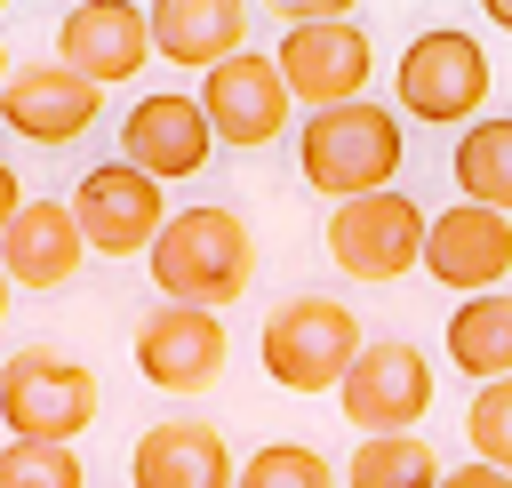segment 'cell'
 <instances>
[{
  "instance_id": "1",
  "label": "cell",
  "mask_w": 512,
  "mask_h": 488,
  "mask_svg": "<svg viewBox=\"0 0 512 488\" xmlns=\"http://www.w3.org/2000/svg\"><path fill=\"white\" fill-rule=\"evenodd\" d=\"M160 304H192V312H224L256 288V240L232 208L200 200V208H168V224L144 248Z\"/></svg>"
},
{
  "instance_id": "2",
  "label": "cell",
  "mask_w": 512,
  "mask_h": 488,
  "mask_svg": "<svg viewBox=\"0 0 512 488\" xmlns=\"http://www.w3.org/2000/svg\"><path fill=\"white\" fill-rule=\"evenodd\" d=\"M400 112H384L376 96L360 104H336V112H312L304 136H296V168L312 192L328 200H368V192H392L400 176Z\"/></svg>"
},
{
  "instance_id": "3",
  "label": "cell",
  "mask_w": 512,
  "mask_h": 488,
  "mask_svg": "<svg viewBox=\"0 0 512 488\" xmlns=\"http://www.w3.org/2000/svg\"><path fill=\"white\" fill-rule=\"evenodd\" d=\"M360 344H368V336H360V312H352L344 296H320V288L280 296V304L264 312V336H256L264 376H272L280 392H336Z\"/></svg>"
},
{
  "instance_id": "4",
  "label": "cell",
  "mask_w": 512,
  "mask_h": 488,
  "mask_svg": "<svg viewBox=\"0 0 512 488\" xmlns=\"http://www.w3.org/2000/svg\"><path fill=\"white\" fill-rule=\"evenodd\" d=\"M96 368L56 352V344H32V352H8L0 360V424L8 440H48V448H72L88 424H96Z\"/></svg>"
},
{
  "instance_id": "5",
  "label": "cell",
  "mask_w": 512,
  "mask_h": 488,
  "mask_svg": "<svg viewBox=\"0 0 512 488\" xmlns=\"http://www.w3.org/2000/svg\"><path fill=\"white\" fill-rule=\"evenodd\" d=\"M488 88H496L488 48H480L472 32H456V24L416 32V40L400 48V64H392L400 112H408V120H432V128H472L480 104H488Z\"/></svg>"
},
{
  "instance_id": "6",
  "label": "cell",
  "mask_w": 512,
  "mask_h": 488,
  "mask_svg": "<svg viewBox=\"0 0 512 488\" xmlns=\"http://www.w3.org/2000/svg\"><path fill=\"white\" fill-rule=\"evenodd\" d=\"M328 264L360 288H392L400 272L424 264V208L408 192H368V200H336L328 216Z\"/></svg>"
},
{
  "instance_id": "7",
  "label": "cell",
  "mask_w": 512,
  "mask_h": 488,
  "mask_svg": "<svg viewBox=\"0 0 512 488\" xmlns=\"http://www.w3.org/2000/svg\"><path fill=\"white\" fill-rule=\"evenodd\" d=\"M272 72L288 88V104H312V112H336V104H360L368 96V72H376V48L352 16H328V24H288L280 48H272Z\"/></svg>"
},
{
  "instance_id": "8",
  "label": "cell",
  "mask_w": 512,
  "mask_h": 488,
  "mask_svg": "<svg viewBox=\"0 0 512 488\" xmlns=\"http://www.w3.org/2000/svg\"><path fill=\"white\" fill-rule=\"evenodd\" d=\"M336 408L360 440H384V432H416V416L432 408V360L400 336L384 344H360L344 384H336Z\"/></svg>"
},
{
  "instance_id": "9",
  "label": "cell",
  "mask_w": 512,
  "mask_h": 488,
  "mask_svg": "<svg viewBox=\"0 0 512 488\" xmlns=\"http://www.w3.org/2000/svg\"><path fill=\"white\" fill-rule=\"evenodd\" d=\"M64 208L80 224V248H96V256H144L152 232L168 224V192L152 176H136L128 160H96Z\"/></svg>"
},
{
  "instance_id": "10",
  "label": "cell",
  "mask_w": 512,
  "mask_h": 488,
  "mask_svg": "<svg viewBox=\"0 0 512 488\" xmlns=\"http://www.w3.org/2000/svg\"><path fill=\"white\" fill-rule=\"evenodd\" d=\"M232 360L224 312H192V304H152L136 320V376L160 392H208Z\"/></svg>"
},
{
  "instance_id": "11",
  "label": "cell",
  "mask_w": 512,
  "mask_h": 488,
  "mask_svg": "<svg viewBox=\"0 0 512 488\" xmlns=\"http://www.w3.org/2000/svg\"><path fill=\"white\" fill-rule=\"evenodd\" d=\"M192 104H200L208 136H216V144H232V152L272 144V136L288 128V112H296V104H288V88H280V72H272V56H256V48L224 56Z\"/></svg>"
},
{
  "instance_id": "12",
  "label": "cell",
  "mask_w": 512,
  "mask_h": 488,
  "mask_svg": "<svg viewBox=\"0 0 512 488\" xmlns=\"http://www.w3.org/2000/svg\"><path fill=\"white\" fill-rule=\"evenodd\" d=\"M152 56V32H144V8L136 0H80L56 16V64L80 72L88 88H120L136 80Z\"/></svg>"
},
{
  "instance_id": "13",
  "label": "cell",
  "mask_w": 512,
  "mask_h": 488,
  "mask_svg": "<svg viewBox=\"0 0 512 488\" xmlns=\"http://www.w3.org/2000/svg\"><path fill=\"white\" fill-rule=\"evenodd\" d=\"M440 288H464V296H488L512 280V216H488V208H440L424 216V264Z\"/></svg>"
},
{
  "instance_id": "14",
  "label": "cell",
  "mask_w": 512,
  "mask_h": 488,
  "mask_svg": "<svg viewBox=\"0 0 512 488\" xmlns=\"http://www.w3.org/2000/svg\"><path fill=\"white\" fill-rule=\"evenodd\" d=\"M208 152H216V136H208V120H200V104H192V96H176V88L136 96V104H128V120H120V160H128L136 176H152V184L200 176V168H208Z\"/></svg>"
},
{
  "instance_id": "15",
  "label": "cell",
  "mask_w": 512,
  "mask_h": 488,
  "mask_svg": "<svg viewBox=\"0 0 512 488\" xmlns=\"http://www.w3.org/2000/svg\"><path fill=\"white\" fill-rule=\"evenodd\" d=\"M96 112H104V88H88L80 72H64L56 56L48 64H16L8 88H0V120L24 144H80L96 128Z\"/></svg>"
},
{
  "instance_id": "16",
  "label": "cell",
  "mask_w": 512,
  "mask_h": 488,
  "mask_svg": "<svg viewBox=\"0 0 512 488\" xmlns=\"http://www.w3.org/2000/svg\"><path fill=\"white\" fill-rule=\"evenodd\" d=\"M232 448L208 416H160L136 448H128V480L136 488H232Z\"/></svg>"
},
{
  "instance_id": "17",
  "label": "cell",
  "mask_w": 512,
  "mask_h": 488,
  "mask_svg": "<svg viewBox=\"0 0 512 488\" xmlns=\"http://www.w3.org/2000/svg\"><path fill=\"white\" fill-rule=\"evenodd\" d=\"M144 32H152V56L184 64V72H216L224 56L248 48L256 16L240 0H152L144 8Z\"/></svg>"
},
{
  "instance_id": "18",
  "label": "cell",
  "mask_w": 512,
  "mask_h": 488,
  "mask_svg": "<svg viewBox=\"0 0 512 488\" xmlns=\"http://www.w3.org/2000/svg\"><path fill=\"white\" fill-rule=\"evenodd\" d=\"M80 256L88 248H80V224L64 200H24L16 224L0 232V280L8 288H72Z\"/></svg>"
},
{
  "instance_id": "19",
  "label": "cell",
  "mask_w": 512,
  "mask_h": 488,
  "mask_svg": "<svg viewBox=\"0 0 512 488\" xmlns=\"http://www.w3.org/2000/svg\"><path fill=\"white\" fill-rule=\"evenodd\" d=\"M448 368H464L472 384L512 376V296H504V288L464 296V304L448 312Z\"/></svg>"
},
{
  "instance_id": "20",
  "label": "cell",
  "mask_w": 512,
  "mask_h": 488,
  "mask_svg": "<svg viewBox=\"0 0 512 488\" xmlns=\"http://www.w3.org/2000/svg\"><path fill=\"white\" fill-rule=\"evenodd\" d=\"M456 192L464 208H488V216H512V112H480L464 136H456Z\"/></svg>"
},
{
  "instance_id": "21",
  "label": "cell",
  "mask_w": 512,
  "mask_h": 488,
  "mask_svg": "<svg viewBox=\"0 0 512 488\" xmlns=\"http://www.w3.org/2000/svg\"><path fill=\"white\" fill-rule=\"evenodd\" d=\"M344 488H440V456L416 432H384V440H360L352 448Z\"/></svg>"
},
{
  "instance_id": "22",
  "label": "cell",
  "mask_w": 512,
  "mask_h": 488,
  "mask_svg": "<svg viewBox=\"0 0 512 488\" xmlns=\"http://www.w3.org/2000/svg\"><path fill=\"white\" fill-rule=\"evenodd\" d=\"M232 488H336V464L320 448H304V440H264L232 472Z\"/></svg>"
},
{
  "instance_id": "23",
  "label": "cell",
  "mask_w": 512,
  "mask_h": 488,
  "mask_svg": "<svg viewBox=\"0 0 512 488\" xmlns=\"http://www.w3.org/2000/svg\"><path fill=\"white\" fill-rule=\"evenodd\" d=\"M464 440H472V464H488V472L512 480V376H496V384L472 392V408H464Z\"/></svg>"
},
{
  "instance_id": "24",
  "label": "cell",
  "mask_w": 512,
  "mask_h": 488,
  "mask_svg": "<svg viewBox=\"0 0 512 488\" xmlns=\"http://www.w3.org/2000/svg\"><path fill=\"white\" fill-rule=\"evenodd\" d=\"M0 488H88V464L48 440H8L0 448Z\"/></svg>"
},
{
  "instance_id": "25",
  "label": "cell",
  "mask_w": 512,
  "mask_h": 488,
  "mask_svg": "<svg viewBox=\"0 0 512 488\" xmlns=\"http://www.w3.org/2000/svg\"><path fill=\"white\" fill-rule=\"evenodd\" d=\"M440 488H512L504 472H488V464H448L440 472Z\"/></svg>"
},
{
  "instance_id": "26",
  "label": "cell",
  "mask_w": 512,
  "mask_h": 488,
  "mask_svg": "<svg viewBox=\"0 0 512 488\" xmlns=\"http://www.w3.org/2000/svg\"><path fill=\"white\" fill-rule=\"evenodd\" d=\"M16 208H24V184H16V160H0V232L16 224Z\"/></svg>"
},
{
  "instance_id": "27",
  "label": "cell",
  "mask_w": 512,
  "mask_h": 488,
  "mask_svg": "<svg viewBox=\"0 0 512 488\" xmlns=\"http://www.w3.org/2000/svg\"><path fill=\"white\" fill-rule=\"evenodd\" d=\"M488 24H504V32H512V0H488Z\"/></svg>"
},
{
  "instance_id": "28",
  "label": "cell",
  "mask_w": 512,
  "mask_h": 488,
  "mask_svg": "<svg viewBox=\"0 0 512 488\" xmlns=\"http://www.w3.org/2000/svg\"><path fill=\"white\" fill-rule=\"evenodd\" d=\"M8 296H16V288H8V280H0V320H8Z\"/></svg>"
},
{
  "instance_id": "29",
  "label": "cell",
  "mask_w": 512,
  "mask_h": 488,
  "mask_svg": "<svg viewBox=\"0 0 512 488\" xmlns=\"http://www.w3.org/2000/svg\"><path fill=\"white\" fill-rule=\"evenodd\" d=\"M0 88H8V48H0Z\"/></svg>"
}]
</instances>
